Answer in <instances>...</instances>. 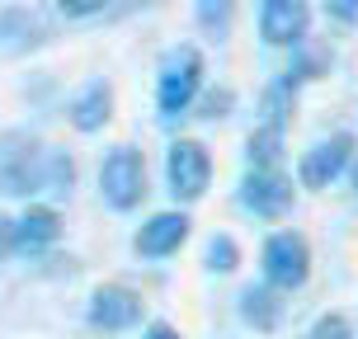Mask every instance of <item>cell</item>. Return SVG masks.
I'll list each match as a JSON object with an SVG mask.
<instances>
[{"label": "cell", "instance_id": "obj_21", "mask_svg": "<svg viewBox=\"0 0 358 339\" xmlns=\"http://www.w3.org/2000/svg\"><path fill=\"white\" fill-rule=\"evenodd\" d=\"M198 24L222 34V29L231 24V5H227V0H217V5H213V0H203V5H198Z\"/></svg>", "mask_w": 358, "mask_h": 339}, {"label": "cell", "instance_id": "obj_6", "mask_svg": "<svg viewBox=\"0 0 358 339\" xmlns=\"http://www.w3.org/2000/svg\"><path fill=\"white\" fill-rule=\"evenodd\" d=\"M142 292H132V287L123 283H99L94 292H90V325L94 330H104V335H123V330H132V325L142 321Z\"/></svg>", "mask_w": 358, "mask_h": 339}, {"label": "cell", "instance_id": "obj_20", "mask_svg": "<svg viewBox=\"0 0 358 339\" xmlns=\"http://www.w3.org/2000/svg\"><path fill=\"white\" fill-rule=\"evenodd\" d=\"M306 339H354V325H349V316H340V311H325L321 321L306 330Z\"/></svg>", "mask_w": 358, "mask_h": 339}, {"label": "cell", "instance_id": "obj_5", "mask_svg": "<svg viewBox=\"0 0 358 339\" xmlns=\"http://www.w3.org/2000/svg\"><path fill=\"white\" fill-rule=\"evenodd\" d=\"M208 179H213L208 146L198 142V137L170 142V151H165V184H170L175 203H198V198L208 194Z\"/></svg>", "mask_w": 358, "mask_h": 339}, {"label": "cell", "instance_id": "obj_14", "mask_svg": "<svg viewBox=\"0 0 358 339\" xmlns=\"http://www.w3.org/2000/svg\"><path fill=\"white\" fill-rule=\"evenodd\" d=\"M43 38H48V24L38 10H0V48L19 52V48H34Z\"/></svg>", "mask_w": 358, "mask_h": 339}, {"label": "cell", "instance_id": "obj_22", "mask_svg": "<svg viewBox=\"0 0 358 339\" xmlns=\"http://www.w3.org/2000/svg\"><path fill=\"white\" fill-rule=\"evenodd\" d=\"M57 10H62V19H94V15H104L108 5L104 0H62Z\"/></svg>", "mask_w": 358, "mask_h": 339}, {"label": "cell", "instance_id": "obj_9", "mask_svg": "<svg viewBox=\"0 0 358 339\" xmlns=\"http://www.w3.org/2000/svg\"><path fill=\"white\" fill-rule=\"evenodd\" d=\"M349 161H354V137H349V132H335V137H325V142H316L306 151L302 165H297V175H302L306 189H325V184H335V179L344 175Z\"/></svg>", "mask_w": 358, "mask_h": 339}, {"label": "cell", "instance_id": "obj_25", "mask_svg": "<svg viewBox=\"0 0 358 339\" xmlns=\"http://www.w3.org/2000/svg\"><path fill=\"white\" fill-rule=\"evenodd\" d=\"M325 15L340 19V24H354V19H358V5H344V0H340V5H325Z\"/></svg>", "mask_w": 358, "mask_h": 339}, {"label": "cell", "instance_id": "obj_23", "mask_svg": "<svg viewBox=\"0 0 358 339\" xmlns=\"http://www.w3.org/2000/svg\"><path fill=\"white\" fill-rule=\"evenodd\" d=\"M15 254V222L0 212V259H10Z\"/></svg>", "mask_w": 358, "mask_h": 339}, {"label": "cell", "instance_id": "obj_12", "mask_svg": "<svg viewBox=\"0 0 358 339\" xmlns=\"http://www.w3.org/2000/svg\"><path fill=\"white\" fill-rule=\"evenodd\" d=\"M283 292H273L268 283H250L241 287V321L255 325V330H264V335H273L278 325H283Z\"/></svg>", "mask_w": 358, "mask_h": 339}, {"label": "cell", "instance_id": "obj_16", "mask_svg": "<svg viewBox=\"0 0 358 339\" xmlns=\"http://www.w3.org/2000/svg\"><path fill=\"white\" fill-rule=\"evenodd\" d=\"M297 108V85L287 80V75H278L273 85L264 89V127H283L287 132V113Z\"/></svg>", "mask_w": 358, "mask_h": 339}, {"label": "cell", "instance_id": "obj_24", "mask_svg": "<svg viewBox=\"0 0 358 339\" xmlns=\"http://www.w3.org/2000/svg\"><path fill=\"white\" fill-rule=\"evenodd\" d=\"M142 339H179V330H175L170 321H151V325L142 330Z\"/></svg>", "mask_w": 358, "mask_h": 339}, {"label": "cell", "instance_id": "obj_10", "mask_svg": "<svg viewBox=\"0 0 358 339\" xmlns=\"http://www.w3.org/2000/svg\"><path fill=\"white\" fill-rule=\"evenodd\" d=\"M189 212H156L146 217V226L132 236V250L142 254V259H165V254H175L184 240H189Z\"/></svg>", "mask_w": 358, "mask_h": 339}, {"label": "cell", "instance_id": "obj_8", "mask_svg": "<svg viewBox=\"0 0 358 339\" xmlns=\"http://www.w3.org/2000/svg\"><path fill=\"white\" fill-rule=\"evenodd\" d=\"M311 29V10L302 0H264L259 5V38L268 48H302Z\"/></svg>", "mask_w": 358, "mask_h": 339}, {"label": "cell", "instance_id": "obj_18", "mask_svg": "<svg viewBox=\"0 0 358 339\" xmlns=\"http://www.w3.org/2000/svg\"><path fill=\"white\" fill-rule=\"evenodd\" d=\"M203 259H208V268H213V273H231V268L241 264V245H236L231 236H213Z\"/></svg>", "mask_w": 358, "mask_h": 339}, {"label": "cell", "instance_id": "obj_7", "mask_svg": "<svg viewBox=\"0 0 358 339\" xmlns=\"http://www.w3.org/2000/svg\"><path fill=\"white\" fill-rule=\"evenodd\" d=\"M241 208L264 217V222H278L292 208V179L283 170H245V179H241Z\"/></svg>", "mask_w": 358, "mask_h": 339}, {"label": "cell", "instance_id": "obj_19", "mask_svg": "<svg viewBox=\"0 0 358 339\" xmlns=\"http://www.w3.org/2000/svg\"><path fill=\"white\" fill-rule=\"evenodd\" d=\"M231 108H236V94H231L227 85H222V89H208V94L198 99V118H208V123H217V118H227Z\"/></svg>", "mask_w": 358, "mask_h": 339}, {"label": "cell", "instance_id": "obj_26", "mask_svg": "<svg viewBox=\"0 0 358 339\" xmlns=\"http://www.w3.org/2000/svg\"><path fill=\"white\" fill-rule=\"evenodd\" d=\"M354 203H358V165H354Z\"/></svg>", "mask_w": 358, "mask_h": 339}, {"label": "cell", "instance_id": "obj_17", "mask_svg": "<svg viewBox=\"0 0 358 339\" xmlns=\"http://www.w3.org/2000/svg\"><path fill=\"white\" fill-rule=\"evenodd\" d=\"M325 66H330V52L325 48H316L311 38H306L302 48H292V66H287V80L292 85H302V80H316V75H325Z\"/></svg>", "mask_w": 358, "mask_h": 339}, {"label": "cell", "instance_id": "obj_11", "mask_svg": "<svg viewBox=\"0 0 358 339\" xmlns=\"http://www.w3.org/2000/svg\"><path fill=\"white\" fill-rule=\"evenodd\" d=\"M57 236H62V217L57 208H29V212L15 222V250L19 254H43L57 245Z\"/></svg>", "mask_w": 358, "mask_h": 339}, {"label": "cell", "instance_id": "obj_3", "mask_svg": "<svg viewBox=\"0 0 358 339\" xmlns=\"http://www.w3.org/2000/svg\"><path fill=\"white\" fill-rule=\"evenodd\" d=\"M198 89H203V52L198 48H175V52L165 57L161 66V80H156V104H161V118H179L184 108L198 99Z\"/></svg>", "mask_w": 358, "mask_h": 339}, {"label": "cell", "instance_id": "obj_4", "mask_svg": "<svg viewBox=\"0 0 358 339\" xmlns=\"http://www.w3.org/2000/svg\"><path fill=\"white\" fill-rule=\"evenodd\" d=\"M259 268H264V283L273 292H297L311 278V245H306V236L302 231L268 236L264 254H259Z\"/></svg>", "mask_w": 358, "mask_h": 339}, {"label": "cell", "instance_id": "obj_2", "mask_svg": "<svg viewBox=\"0 0 358 339\" xmlns=\"http://www.w3.org/2000/svg\"><path fill=\"white\" fill-rule=\"evenodd\" d=\"M99 194L113 212H132L146 198V161L137 146H113L99 165Z\"/></svg>", "mask_w": 358, "mask_h": 339}, {"label": "cell", "instance_id": "obj_1", "mask_svg": "<svg viewBox=\"0 0 358 339\" xmlns=\"http://www.w3.org/2000/svg\"><path fill=\"white\" fill-rule=\"evenodd\" d=\"M76 184V161L57 146L15 142V151H0V194H52L66 198Z\"/></svg>", "mask_w": 358, "mask_h": 339}, {"label": "cell", "instance_id": "obj_13", "mask_svg": "<svg viewBox=\"0 0 358 339\" xmlns=\"http://www.w3.org/2000/svg\"><path fill=\"white\" fill-rule=\"evenodd\" d=\"M113 118V85L108 80H90L71 99V127L76 132H99Z\"/></svg>", "mask_w": 358, "mask_h": 339}, {"label": "cell", "instance_id": "obj_15", "mask_svg": "<svg viewBox=\"0 0 358 339\" xmlns=\"http://www.w3.org/2000/svg\"><path fill=\"white\" fill-rule=\"evenodd\" d=\"M245 161L250 170H283V127H255L245 142Z\"/></svg>", "mask_w": 358, "mask_h": 339}]
</instances>
